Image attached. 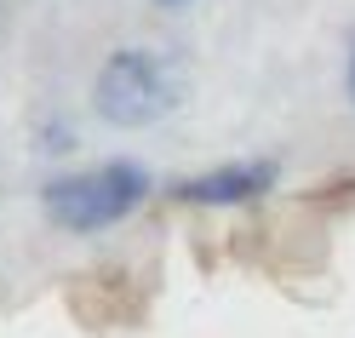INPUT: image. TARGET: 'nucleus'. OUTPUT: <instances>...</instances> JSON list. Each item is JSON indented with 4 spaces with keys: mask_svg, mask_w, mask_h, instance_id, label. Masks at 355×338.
<instances>
[{
    "mask_svg": "<svg viewBox=\"0 0 355 338\" xmlns=\"http://www.w3.org/2000/svg\"><path fill=\"white\" fill-rule=\"evenodd\" d=\"M349 98H355V58H349Z\"/></svg>",
    "mask_w": 355,
    "mask_h": 338,
    "instance_id": "obj_4",
    "label": "nucleus"
},
{
    "mask_svg": "<svg viewBox=\"0 0 355 338\" xmlns=\"http://www.w3.org/2000/svg\"><path fill=\"white\" fill-rule=\"evenodd\" d=\"M98 115L115 126H155L184 103V69L172 52L126 47L98 69Z\"/></svg>",
    "mask_w": 355,
    "mask_h": 338,
    "instance_id": "obj_1",
    "label": "nucleus"
},
{
    "mask_svg": "<svg viewBox=\"0 0 355 338\" xmlns=\"http://www.w3.org/2000/svg\"><path fill=\"white\" fill-rule=\"evenodd\" d=\"M144 195H149V172L138 161H109V167H86V172H69V178H52L40 201H46L52 223H63V230H75V235H92V230L121 223Z\"/></svg>",
    "mask_w": 355,
    "mask_h": 338,
    "instance_id": "obj_2",
    "label": "nucleus"
},
{
    "mask_svg": "<svg viewBox=\"0 0 355 338\" xmlns=\"http://www.w3.org/2000/svg\"><path fill=\"white\" fill-rule=\"evenodd\" d=\"M275 184V167L270 161H235V167H218L201 178H184L178 184V201H201V207H241Z\"/></svg>",
    "mask_w": 355,
    "mask_h": 338,
    "instance_id": "obj_3",
    "label": "nucleus"
},
{
    "mask_svg": "<svg viewBox=\"0 0 355 338\" xmlns=\"http://www.w3.org/2000/svg\"><path fill=\"white\" fill-rule=\"evenodd\" d=\"M155 6H189V0H155Z\"/></svg>",
    "mask_w": 355,
    "mask_h": 338,
    "instance_id": "obj_5",
    "label": "nucleus"
}]
</instances>
